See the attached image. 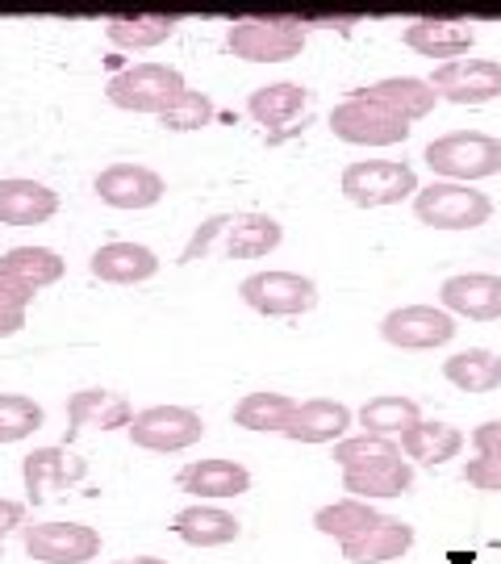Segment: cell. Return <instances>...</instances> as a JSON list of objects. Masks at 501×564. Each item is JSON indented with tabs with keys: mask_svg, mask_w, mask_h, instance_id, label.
Masks as SVG:
<instances>
[{
	"mask_svg": "<svg viewBox=\"0 0 501 564\" xmlns=\"http://www.w3.org/2000/svg\"><path fill=\"white\" fill-rule=\"evenodd\" d=\"M422 160L439 181L477 184L501 172V139L481 134V130H451L443 139L426 142Z\"/></svg>",
	"mask_w": 501,
	"mask_h": 564,
	"instance_id": "cell-1",
	"label": "cell"
},
{
	"mask_svg": "<svg viewBox=\"0 0 501 564\" xmlns=\"http://www.w3.org/2000/svg\"><path fill=\"white\" fill-rule=\"evenodd\" d=\"M184 93H188V84L167 63H134V67H126L118 76H109V84H105V97L118 109H126V113H151V118H163Z\"/></svg>",
	"mask_w": 501,
	"mask_h": 564,
	"instance_id": "cell-2",
	"label": "cell"
},
{
	"mask_svg": "<svg viewBox=\"0 0 501 564\" xmlns=\"http://www.w3.org/2000/svg\"><path fill=\"white\" fill-rule=\"evenodd\" d=\"M414 218L431 230H477L493 218V202L472 184L431 181L414 197Z\"/></svg>",
	"mask_w": 501,
	"mask_h": 564,
	"instance_id": "cell-3",
	"label": "cell"
},
{
	"mask_svg": "<svg viewBox=\"0 0 501 564\" xmlns=\"http://www.w3.org/2000/svg\"><path fill=\"white\" fill-rule=\"evenodd\" d=\"M410 121L397 118L393 109H384L381 101L372 97H347L330 109V134L339 142H351V147H397V142L410 139Z\"/></svg>",
	"mask_w": 501,
	"mask_h": 564,
	"instance_id": "cell-4",
	"label": "cell"
},
{
	"mask_svg": "<svg viewBox=\"0 0 501 564\" xmlns=\"http://www.w3.org/2000/svg\"><path fill=\"white\" fill-rule=\"evenodd\" d=\"M342 197L360 209H381V205H401L405 197H418V176L410 163L397 160H360L342 172Z\"/></svg>",
	"mask_w": 501,
	"mask_h": 564,
	"instance_id": "cell-5",
	"label": "cell"
},
{
	"mask_svg": "<svg viewBox=\"0 0 501 564\" xmlns=\"http://www.w3.org/2000/svg\"><path fill=\"white\" fill-rule=\"evenodd\" d=\"M309 30L301 21H263L247 18L226 30V51L247 63H288L305 51Z\"/></svg>",
	"mask_w": 501,
	"mask_h": 564,
	"instance_id": "cell-6",
	"label": "cell"
},
{
	"mask_svg": "<svg viewBox=\"0 0 501 564\" xmlns=\"http://www.w3.org/2000/svg\"><path fill=\"white\" fill-rule=\"evenodd\" d=\"M239 297L263 318H297L318 305V284L301 272H251L239 284Z\"/></svg>",
	"mask_w": 501,
	"mask_h": 564,
	"instance_id": "cell-7",
	"label": "cell"
},
{
	"mask_svg": "<svg viewBox=\"0 0 501 564\" xmlns=\"http://www.w3.org/2000/svg\"><path fill=\"white\" fill-rule=\"evenodd\" d=\"M200 435H205V423L188 405H151V410H139L130 423V444L160 456L200 444Z\"/></svg>",
	"mask_w": 501,
	"mask_h": 564,
	"instance_id": "cell-8",
	"label": "cell"
},
{
	"mask_svg": "<svg viewBox=\"0 0 501 564\" xmlns=\"http://www.w3.org/2000/svg\"><path fill=\"white\" fill-rule=\"evenodd\" d=\"M456 318L443 305H401L393 314H384L381 339L401 347V351H431L456 339Z\"/></svg>",
	"mask_w": 501,
	"mask_h": 564,
	"instance_id": "cell-9",
	"label": "cell"
},
{
	"mask_svg": "<svg viewBox=\"0 0 501 564\" xmlns=\"http://www.w3.org/2000/svg\"><path fill=\"white\" fill-rule=\"evenodd\" d=\"M25 552L42 564H84L100 556V531L84 523H34L21 527Z\"/></svg>",
	"mask_w": 501,
	"mask_h": 564,
	"instance_id": "cell-10",
	"label": "cell"
},
{
	"mask_svg": "<svg viewBox=\"0 0 501 564\" xmlns=\"http://www.w3.org/2000/svg\"><path fill=\"white\" fill-rule=\"evenodd\" d=\"M431 88L439 93V101L451 105H489L501 97V63L498 59H456L439 63Z\"/></svg>",
	"mask_w": 501,
	"mask_h": 564,
	"instance_id": "cell-11",
	"label": "cell"
},
{
	"mask_svg": "<svg viewBox=\"0 0 501 564\" xmlns=\"http://www.w3.org/2000/svg\"><path fill=\"white\" fill-rule=\"evenodd\" d=\"M84 473H88V464H84L76 452H67V447H39V452H30V456L21 460V481H25L30 506L51 502L55 494L80 485Z\"/></svg>",
	"mask_w": 501,
	"mask_h": 564,
	"instance_id": "cell-12",
	"label": "cell"
},
{
	"mask_svg": "<svg viewBox=\"0 0 501 564\" xmlns=\"http://www.w3.org/2000/svg\"><path fill=\"white\" fill-rule=\"evenodd\" d=\"M92 193H97L109 209H151V205L163 202L167 184H163L160 172H151V167H142V163H113V167L97 172Z\"/></svg>",
	"mask_w": 501,
	"mask_h": 564,
	"instance_id": "cell-13",
	"label": "cell"
},
{
	"mask_svg": "<svg viewBox=\"0 0 501 564\" xmlns=\"http://www.w3.org/2000/svg\"><path fill=\"white\" fill-rule=\"evenodd\" d=\"M443 310L468 323H498L501 318V276L493 272H460V276H447L439 289Z\"/></svg>",
	"mask_w": 501,
	"mask_h": 564,
	"instance_id": "cell-14",
	"label": "cell"
},
{
	"mask_svg": "<svg viewBox=\"0 0 501 564\" xmlns=\"http://www.w3.org/2000/svg\"><path fill=\"white\" fill-rule=\"evenodd\" d=\"M130 423H134V405L113 389H80L67 398V440H76L92 426L97 431H118V426L130 431Z\"/></svg>",
	"mask_w": 501,
	"mask_h": 564,
	"instance_id": "cell-15",
	"label": "cell"
},
{
	"mask_svg": "<svg viewBox=\"0 0 501 564\" xmlns=\"http://www.w3.org/2000/svg\"><path fill=\"white\" fill-rule=\"evenodd\" d=\"M351 423H356V414L342 402L309 398V402H297L293 419L284 426V435H288L293 444H342Z\"/></svg>",
	"mask_w": 501,
	"mask_h": 564,
	"instance_id": "cell-16",
	"label": "cell"
},
{
	"mask_svg": "<svg viewBox=\"0 0 501 564\" xmlns=\"http://www.w3.org/2000/svg\"><path fill=\"white\" fill-rule=\"evenodd\" d=\"M401 42L422 55V59H443V63H456L464 59L472 46H477V30L468 21H435V18H422L414 25H405Z\"/></svg>",
	"mask_w": 501,
	"mask_h": 564,
	"instance_id": "cell-17",
	"label": "cell"
},
{
	"mask_svg": "<svg viewBox=\"0 0 501 564\" xmlns=\"http://www.w3.org/2000/svg\"><path fill=\"white\" fill-rule=\"evenodd\" d=\"M88 272L109 284H142L160 272V256L142 242H105L92 251Z\"/></svg>",
	"mask_w": 501,
	"mask_h": 564,
	"instance_id": "cell-18",
	"label": "cell"
},
{
	"mask_svg": "<svg viewBox=\"0 0 501 564\" xmlns=\"http://www.w3.org/2000/svg\"><path fill=\"white\" fill-rule=\"evenodd\" d=\"M284 239V226L268 214H230L226 223V235H221L218 256L226 260H260V256H272Z\"/></svg>",
	"mask_w": 501,
	"mask_h": 564,
	"instance_id": "cell-19",
	"label": "cell"
},
{
	"mask_svg": "<svg viewBox=\"0 0 501 564\" xmlns=\"http://www.w3.org/2000/svg\"><path fill=\"white\" fill-rule=\"evenodd\" d=\"M59 193L39 181H0V226H42L55 218Z\"/></svg>",
	"mask_w": 501,
	"mask_h": 564,
	"instance_id": "cell-20",
	"label": "cell"
},
{
	"mask_svg": "<svg viewBox=\"0 0 501 564\" xmlns=\"http://www.w3.org/2000/svg\"><path fill=\"white\" fill-rule=\"evenodd\" d=\"M181 489L205 502H226L251 489V473L239 460H193L181 468Z\"/></svg>",
	"mask_w": 501,
	"mask_h": 564,
	"instance_id": "cell-21",
	"label": "cell"
},
{
	"mask_svg": "<svg viewBox=\"0 0 501 564\" xmlns=\"http://www.w3.org/2000/svg\"><path fill=\"white\" fill-rule=\"evenodd\" d=\"M414 547V527L393 519V514H381L377 523L363 531L360 540L342 544V561L351 564H389L401 561L405 552Z\"/></svg>",
	"mask_w": 501,
	"mask_h": 564,
	"instance_id": "cell-22",
	"label": "cell"
},
{
	"mask_svg": "<svg viewBox=\"0 0 501 564\" xmlns=\"http://www.w3.org/2000/svg\"><path fill=\"white\" fill-rule=\"evenodd\" d=\"M172 531H176L188 547H221L239 540L242 523L230 510H221V506L197 502V506H184L181 514L172 519Z\"/></svg>",
	"mask_w": 501,
	"mask_h": 564,
	"instance_id": "cell-23",
	"label": "cell"
},
{
	"mask_svg": "<svg viewBox=\"0 0 501 564\" xmlns=\"http://www.w3.org/2000/svg\"><path fill=\"white\" fill-rule=\"evenodd\" d=\"M360 93L372 97V101H381L384 109H393V113L405 121L426 118V113L439 105V93L431 88V80H418V76H389V80L368 84Z\"/></svg>",
	"mask_w": 501,
	"mask_h": 564,
	"instance_id": "cell-24",
	"label": "cell"
},
{
	"mask_svg": "<svg viewBox=\"0 0 501 564\" xmlns=\"http://www.w3.org/2000/svg\"><path fill=\"white\" fill-rule=\"evenodd\" d=\"M460 452H464V431H456L451 423H431V419H422L418 426H410V431L401 435V456L426 464V468L456 460Z\"/></svg>",
	"mask_w": 501,
	"mask_h": 564,
	"instance_id": "cell-25",
	"label": "cell"
},
{
	"mask_svg": "<svg viewBox=\"0 0 501 564\" xmlns=\"http://www.w3.org/2000/svg\"><path fill=\"white\" fill-rule=\"evenodd\" d=\"M414 485V464L410 460H381L372 468H351L342 473V489L360 502H372V498H401L405 489Z\"/></svg>",
	"mask_w": 501,
	"mask_h": 564,
	"instance_id": "cell-26",
	"label": "cell"
},
{
	"mask_svg": "<svg viewBox=\"0 0 501 564\" xmlns=\"http://www.w3.org/2000/svg\"><path fill=\"white\" fill-rule=\"evenodd\" d=\"M443 377L456 384L460 393H493L501 389V356L489 347H468L443 360Z\"/></svg>",
	"mask_w": 501,
	"mask_h": 564,
	"instance_id": "cell-27",
	"label": "cell"
},
{
	"mask_svg": "<svg viewBox=\"0 0 501 564\" xmlns=\"http://www.w3.org/2000/svg\"><path fill=\"white\" fill-rule=\"evenodd\" d=\"M356 419H360L363 435H381V440H401L410 426L422 423L418 402H410V398H397V393H384V398H372V402H363Z\"/></svg>",
	"mask_w": 501,
	"mask_h": 564,
	"instance_id": "cell-28",
	"label": "cell"
},
{
	"mask_svg": "<svg viewBox=\"0 0 501 564\" xmlns=\"http://www.w3.org/2000/svg\"><path fill=\"white\" fill-rule=\"evenodd\" d=\"M305 105H309V88L281 80V84L255 88V93L247 97V113L260 121V126H288Z\"/></svg>",
	"mask_w": 501,
	"mask_h": 564,
	"instance_id": "cell-29",
	"label": "cell"
},
{
	"mask_svg": "<svg viewBox=\"0 0 501 564\" xmlns=\"http://www.w3.org/2000/svg\"><path fill=\"white\" fill-rule=\"evenodd\" d=\"M0 276L30 284V289H46L63 281V260L51 247H13L0 256Z\"/></svg>",
	"mask_w": 501,
	"mask_h": 564,
	"instance_id": "cell-30",
	"label": "cell"
},
{
	"mask_svg": "<svg viewBox=\"0 0 501 564\" xmlns=\"http://www.w3.org/2000/svg\"><path fill=\"white\" fill-rule=\"evenodd\" d=\"M176 18H163V13H139V18H113L105 25V39L121 46V51H151L176 34Z\"/></svg>",
	"mask_w": 501,
	"mask_h": 564,
	"instance_id": "cell-31",
	"label": "cell"
},
{
	"mask_svg": "<svg viewBox=\"0 0 501 564\" xmlns=\"http://www.w3.org/2000/svg\"><path fill=\"white\" fill-rule=\"evenodd\" d=\"M381 514L372 510V502H360V498H342V502H330L322 506L318 514H314V527H318L322 535H330V540H339L342 544H351V540H360L368 527L377 523Z\"/></svg>",
	"mask_w": 501,
	"mask_h": 564,
	"instance_id": "cell-32",
	"label": "cell"
},
{
	"mask_svg": "<svg viewBox=\"0 0 501 564\" xmlns=\"http://www.w3.org/2000/svg\"><path fill=\"white\" fill-rule=\"evenodd\" d=\"M297 402L288 393H272V389H260V393H247L239 405H235V426L242 431H281L288 426Z\"/></svg>",
	"mask_w": 501,
	"mask_h": 564,
	"instance_id": "cell-33",
	"label": "cell"
},
{
	"mask_svg": "<svg viewBox=\"0 0 501 564\" xmlns=\"http://www.w3.org/2000/svg\"><path fill=\"white\" fill-rule=\"evenodd\" d=\"M46 423L42 405L25 393H0V444H21Z\"/></svg>",
	"mask_w": 501,
	"mask_h": 564,
	"instance_id": "cell-34",
	"label": "cell"
},
{
	"mask_svg": "<svg viewBox=\"0 0 501 564\" xmlns=\"http://www.w3.org/2000/svg\"><path fill=\"white\" fill-rule=\"evenodd\" d=\"M381 460H401L397 440H381V435H347L342 444H335V464L342 473L351 468H372Z\"/></svg>",
	"mask_w": 501,
	"mask_h": 564,
	"instance_id": "cell-35",
	"label": "cell"
},
{
	"mask_svg": "<svg viewBox=\"0 0 501 564\" xmlns=\"http://www.w3.org/2000/svg\"><path fill=\"white\" fill-rule=\"evenodd\" d=\"M214 113H218L214 101H209L205 93H193V88H188L181 101L163 113L160 126L163 130H176V134H188V130H205V126L214 121Z\"/></svg>",
	"mask_w": 501,
	"mask_h": 564,
	"instance_id": "cell-36",
	"label": "cell"
},
{
	"mask_svg": "<svg viewBox=\"0 0 501 564\" xmlns=\"http://www.w3.org/2000/svg\"><path fill=\"white\" fill-rule=\"evenodd\" d=\"M226 223H230V214H214V218H205V223L193 230V239H188V247H184L181 263H193V260H205V256H214V251L221 247Z\"/></svg>",
	"mask_w": 501,
	"mask_h": 564,
	"instance_id": "cell-37",
	"label": "cell"
},
{
	"mask_svg": "<svg viewBox=\"0 0 501 564\" xmlns=\"http://www.w3.org/2000/svg\"><path fill=\"white\" fill-rule=\"evenodd\" d=\"M464 481L472 489H484V494H501V456L477 452V460L464 464Z\"/></svg>",
	"mask_w": 501,
	"mask_h": 564,
	"instance_id": "cell-38",
	"label": "cell"
},
{
	"mask_svg": "<svg viewBox=\"0 0 501 564\" xmlns=\"http://www.w3.org/2000/svg\"><path fill=\"white\" fill-rule=\"evenodd\" d=\"M34 293H39V289H30V284L0 276V305H4V310H21V314H25V305L34 302Z\"/></svg>",
	"mask_w": 501,
	"mask_h": 564,
	"instance_id": "cell-39",
	"label": "cell"
},
{
	"mask_svg": "<svg viewBox=\"0 0 501 564\" xmlns=\"http://www.w3.org/2000/svg\"><path fill=\"white\" fill-rule=\"evenodd\" d=\"M472 447L477 452H489V456H501V419H489L472 431Z\"/></svg>",
	"mask_w": 501,
	"mask_h": 564,
	"instance_id": "cell-40",
	"label": "cell"
},
{
	"mask_svg": "<svg viewBox=\"0 0 501 564\" xmlns=\"http://www.w3.org/2000/svg\"><path fill=\"white\" fill-rule=\"evenodd\" d=\"M21 523H25V506L9 502V498H0V540H4L9 531H18Z\"/></svg>",
	"mask_w": 501,
	"mask_h": 564,
	"instance_id": "cell-41",
	"label": "cell"
},
{
	"mask_svg": "<svg viewBox=\"0 0 501 564\" xmlns=\"http://www.w3.org/2000/svg\"><path fill=\"white\" fill-rule=\"evenodd\" d=\"M21 326H25V314H21V310H4V305H0V339H13Z\"/></svg>",
	"mask_w": 501,
	"mask_h": 564,
	"instance_id": "cell-42",
	"label": "cell"
},
{
	"mask_svg": "<svg viewBox=\"0 0 501 564\" xmlns=\"http://www.w3.org/2000/svg\"><path fill=\"white\" fill-rule=\"evenodd\" d=\"M118 564H167V561H160V556H134V561H118Z\"/></svg>",
	"mask_w": 501,
	"mask_h": 564,
	"instance_id": "cell-43",
	"label": "cell"
}]
</instances>
